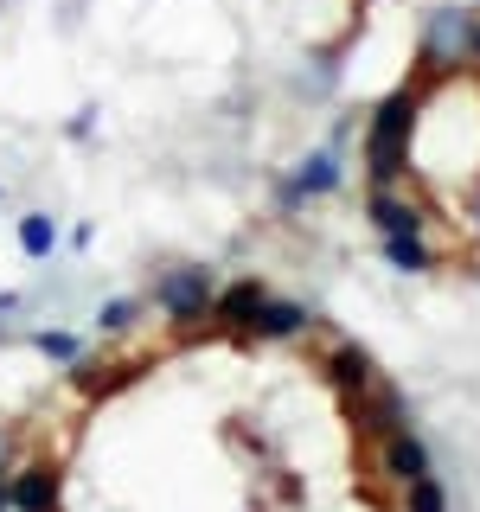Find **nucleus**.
I'll use <instances>...</instances> for the list:
<instances>
[{
  "label": "nucleus",
  "instance_id": "obj_1",
  "mask_svg": "<svg viewBox=\"0 0 480 512\" xmlns=\"http://www.w3.org/2000/svg\"><path fill=\"white\" fill-rule=\"evenodd\" d=\"M429 90L423 84H397L365 109V135H359V167L365 186H410L416 173V122H423Z\"/></svg>",
  "mask_w": 480,
  "mask_h": 512
},
{
  "label": "nucleus",
  "instance_id": "obj_2",
  "mask_svg": "<svg viewBox=\"0 0 480 512\" xmlns=\"http://www.w3.org/2000/svg\"><path fill=\"white\" fill-rule=\"evenodd\" d=\"M474 20L480 13L474 7H429L423 13V26H416V71H410V84H423V90H442V84H455L461 71H474Z\"/></svg>",
  "mask_w": 480,
  "mask_h": 512
},
{
  "label": "nucleus",
  "instance_id": "obj_3",
  "mask_svg": "<svg viewBox=\"0 0 480 512\" xmlns=\"http://www.w3.org/2000/svg\"><path fill=\"white\" fill-rule=\"evenodd\" d=\"M212 301H218V276L205 263H167L148 282V308L167 320L180 340H205V333H212Z\"/></svg>",
  "mask_w": 480,
  "mask_h": 512
},
{
  "label": "nucleus",
  "instance_id": "obj_4",
  "mask_svg": "<svg viewBox=\"0 0 480 512\" xmlns=\"http://www.w3.org/2000/svg\"><path fill=\"white\" fill-rule=\"evenodd\" d=\"M340 186H346V160H340V148H308V154H301L295 167L276 180V212H282V218H301L308 205L333 199Z\"/></svg>",
  "mask_w": 480,
  "mask_h": 512
},
{
  "label": "nucleus",
  "instance_id": "obj_5",
  "mask_svg": "<svg viewBox=\"0 0 480 512\" xmlns=\"http://www.w3.org/2000/svg\"><path fill=\"white\" fill-rule=\"evenodd\" d=\"M346 410H352V429H359V442H384V436H397V429H410V397L397 391V384H372V391H359V397H346Z\"/></svg>",
  "mask_w": 480,
  "mask_h": 512
},
{
  "label": "nucleus",
  "instance_id": "obj_6",
  "mask_svg": "<svg viewBox=\"0 0 480 512\" xmlns=\"http://www.w3.org/2000/svg\"><path fill=\"white\" fill-rule=\"evenodd\" d=\"M365 224L378 237H423L429 231V205L410 186H372L365 192Z\"/></svg>",
  "mask_w": 480,
  "mask_h": 512
},
{
  "label": "nucleus",
  "instance_id": "obj_7",
  "mask_svg": "<svg viewBox=\"0 0 480 512\" xmlns=\"http://www.w3.org/2000/svg\"><path fill=\"white\" fill-rule=\"evenodd\" d=\"M314 327H320V314L308 308V301L269 295L263 308H256V320H250V333H244V340H250V346H288V340H308Z\"/></svg>",
  "mask_w": 480,
  "mask_h": 512
},
{
  "label": "nucleus",
  "instance_id": "obj_8",
  "mask_svg": "<svg viewBox=\"0 0 480 512\" xmlns=\"http://www.w3.org/2000/svg\"><path fill=\"white\" fill-rule=\"evenodd\" d=\"M13 487V512H64V468L52 455H32L7 474Z\"/></svg>",
  "mask_w": 480,
  "mask_h": 512
},
{
  "label": "nucleus",
  "instance_id": "obj_9",
  "mask_svg": "<svg viewBox=\"0 0 480 512\" xmlns=\"http://www.w3.org/2000/svg\"><path fill=\"white\" fill-rule=\"evenodd\" d=\"M276 295L263 276H237V282H218V301H212V333H224V340H244L256 308Z\"/></svg>",
  "mask_w": 480,
  "mask_h": 512
},
{
  "label": "nucleus",
  "instance_id": "obj_10",
  "mask_svg": "<svg viewBox=\"0 0 480 512\" xmlns=\"http://www.w3.org/2000/svg\"><path fill=\"white\" fill-rule=\"evenodd\" d=\"M64 372H71V391L96 404V397H116V391H128V384L148 372V365H141V359H116V352H84V359H77V365H64Z\"/></svg>",
  "mask_w": 480,
  "mask_h": 512
},
{
  "label": "nucleus",
  "instance_id": "obj_11",
  "mask_svg": "<svg viewBox=\"0 0 480 512\" xmlns=\"http://www.w3.org/2000/svg\"><path fill=\"white\" fill-rule=\"evenodd\" d=\"M423 474H436V455H429V442L416 436V423L378 442V480H391V487L404 493L410 480H423Z\"/></svg>",
  "mask_w": 480,
  "mask_h": 512
},
{
  "label": "nucleus",
  "instance_id": "obj_12",
  "mask_svg": "<svg viewBox=\"0 0 480 512\" xmlns=\"http://www.w3.org/2000/svg\"><path fill=\"white\" fill-rule=\"evenodd\" d=\"M320 378H327L340 397H359V391H372V384H378V359L359 340H333L327 352H320Z\"/></svg>",
  "mask_w": 480,
  "mask_h": 512
},
{
  "label": "nucleus",
  "instance_id": "obj_13",
  "mask_svg": "<svg viewBox=\"0 0 480 512\" xmlns=\"http://www.w3.org/2000/svg\"><path fill=\"white\" fill-rule=\"evenodd\" d=\"M13 237H20V256H26V263H52L58 244H64V231H58L52 212H26L20 224H13Z\"/></svg>",
  "mask_w": 480,
  "mask_h": 512
},
{
  "label": "nucleus",
  "instance_id": "obj_14",
  "mask_svg": "<svg viewBox=\"0 0 480 512\" xmlns=\"http://www.w3.org/2000/svg\"><path fill=\"white\" fill-rule=\"evenodd\" d=\"M141 314H148V295H109L90 327H96V340H128L141 327Z\"/></svg>",
  "mask_w": 480,
  "mask_h": 512
},
{
  "label": "nucleus",
  "instance_id": "obj_15",
  "mask_svg": "<svg viewBox=\"0 0 480 512\" xmlns=\"http://www.w3.org/2000/svg\"><path fill=\"white\" fill-rule=\"evenodd\" d=\"M378 244H384V263H391L397 276H429V269L442 263L436 244H429V231L423 237H378Z\"/></svg>",
  "mask_w": 480,
  "mask_h": 512
},
{
  "label": "nucleus",
  "instance_id": "obj_16",
  "mask_svg": "<svg viewBox=\"0 0 480 512\" xmlns=\"http://www.w3.org/2000/svg\"><path fill=\"white\" fill-rule=\"evenodd\" d=\"M26 346L39 352V359H52V365H77L90 352V340H84V333H71V327H32Z\"/></svg>",
  "mask_w": 480,
  "mask_h": 512
},
{
  "label": "nucleus",
  "instance_id": "obj_17",
  "mask_svg": "<svg viewBox=\"0 0 480 512\" xmlns=\"http://www.w3.org/2000/svg\"><path fill=\"white\" fill-rule=\"evenodd\" d=\"M404 512H448V487H442L436 474L410 480V487H404Z\"/></svg>",
  "mask_w": 480,
  "mask_h": 512
},
{
  "label": "nucleus",
  "instance_id": "obj_18",
  "mask_svg": "<svg viewBox=\"0 0 480 512\" xmlns=\"http://www.w3.org/2000/svg\"><path fill=\"white\" fill-rule=\"evenodd\" d=\"M64 135H71V141H90V135H96V109H77V116H71V128H64Z\"/></svg>",
  "mask_w": 480,
  "mask_h": 512
},
{
  "label": "nucleus",
  "instance_id": "obj_19",
  "mask_svg": "<svg viewBox=\"0 0 480 512\" xmlns=\"http://www.w3.org/2000/svg\"><path fill=\"white\" fill-rule=\"evenodd\" d=\"M13 448H20V442H13V429H0V474H13Z\"/></svg>",
  "mask_w": 480,
  "mask_h": 512
},
{
  "label": "nucleus",
  "instance_id": "obj_20",
  "mask_svg": "<svg viewBox=\"0 0 480 512\" xmlns=\"http://www.w3.org/2000/svg\"><path fill=\"white\" fill-rule=\"evenodd\" d=\"M468 218H474V231H480V180H474V192H468Z\"/></svg>",
  "mask_w": 480,
  "mask_h": 512
},
{
  "label": "nucleus",
  "instance_id": "obj_21",
  "mask_svg": "<svg viewBox=\"0 0 480 512\" xmlns=\"http://www.w3.org/2000/svg\"><path fill=\"white\" fill-rule=\"evenodd\" d=\"M0 512H13V487H7V474H0Z\"/></svg>",
  "mask_w": 480,
  "mask_h": 512
},
{
  "label": "nucleus",
  "instance_id": "obj_22",
  "mask_svg": "<svg viewBox=\"0 0 480 512\" xmlns=\"http://www.w3.org/2000/svg\"><path fill=\"white\" fill-rule=\"evenodd\" d=\"M474 71H480V20H474Z\"/></svg>",
  "mask_w": 480,
  "mask_h": 512
},
{
  "label": "nucleus",
  "instance_id": "obj_23",
  "mask_svg": "<svg viewBox=\"0 0 480 512\" xmlns=\"http://www.w3.org/2000/svg\"><path fill=\"white\" fill-rule=\"evenodd\" d=\"M0 199H7V186H0Z\"/></svg>",
  "mask_w": 480,
  "mask_h": 512
}]
</instances>
